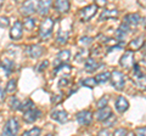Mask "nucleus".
<instances>
[{
    "label": "nucleus",
    "mask_w": 146,
    "mask_h": 136,
    "mask_svg": "<svg viewBox=\"0 0 146 136\" xmlns=\"http://www.w3.org/2000/svg\"><path fill=\"white\" fill-rule=\"evenodd\" d=\"M133 80L138 88L141 90H146V75L141 72L139 65L133 66Z\"/></svg>",
    "instance_id": "f257e3e1"
},
{
    "label": "nucleus",
    "mask_w": 146,
    "mask_h": 136,
    "mask_svg": "<svg viewBox=\"0 0 146 136\" xmlns=\"http://www.w3.org/2000/svg\"><path fill=\"white\" fill-rule=\"evenodd\" d=\"M110 79H111V83L113 85V88L118 91H121L124 88V84H125V77L124 74L122 73L119 71H113L111 73V77H110Z\"/></svg>",
    "instance_id": "f03ea898"
},
{
    "label": "nucleus",
    "mask_w": 146,
    "mask_h": 136,
    "mask_svg": "<svg viewBox=\"0 0 146 136\" xmlns=\"http://www.w3.org/2000/svg\"><path fill=\"white\" fill-rule=\"evenodd\" d=\"M54 26H55V21L52 18H44V21L42 22V24H40V29H39V35L40 38H48L50 34L52 33V29H54Z\"/></svg>",
    "instance_id": "7ed1b4c3"
},
{
    "label": "nucleus",
    "mask_w": 146,
    "mask_h": 136,
    "mask_svg": "<svg viewBox=\"0 0 146 136\" xmlns=\"http://www.w3.org/2000/svg\"><path fill=\"white\" fill-rule=\"evenodd\" d=\"M96 12H98V6L95 4H91V5L85 6L80 10V18L83 22H88L96 15Z\"/></svg>",
    "instance_id": "20e7f679"
},
{
    "label": "nucleus",
    "mask_w": 146,
    "mask_h": 136,
    "mask_svg": "<svg viewBox=\"0 0 146 136\" xmlns=\"http://www.w3.org/2000/svg\"><path fill=\"white\" fill-rule=\"evenodd\" d=\"M119 65L124 68V69H130V68L134 66V53H133V51L127 50L121 57Z\"/></svg>",
    "instance_id": "39448f33"
},
{
    "label": "nucleus",
    "mask_w": 146,
    "mask_h": 136,
    "mask_svg": "<svg viewBox=\"0 0 146 136\" xmlns=\"http://www.w3.org/2000/svg\"><path fill=\"white\" fill-rule=\"evenodd\" d=\"M141 21H143V18H141V16L139 13H128L124 18H123V24L131 28V27L139 26L141 23Z\"/></svg>",
    "instance_id": "423d86ee"
},
{
    "label": "nucleus",
    "mask_w": 146,
    "mask_h": 136,
    "mask_svg": "<svg viewBox=\"0 0 146 136\" xmlns=\"http://www.w3.org/2000/svg\"><path fill=\"white\" fill-rule=\"evenodd\" d=\"M76 118L80 125H89L93 121V113L90 111H80L77 113Z\"/></svg>",
    "instance_id": "0eeeda50"
},
{
    "label": "nucleus",
    "mask_w": 146,
    "mask_h": 136,
    "mask_svg": "<svg viewBox=\"0 0 146 136\" xmlns=\"http://www.w3.org/2000/svg\"><path fill=\"white\" fill-rule=\"evenodd\" d=\"M26 52L27 55L32 58H38L43 55L44 52V48L42 45H38V44H34V45H29V46L26 48Z\"/></svg>",
    "instance_id": "6e6552de"
},
{
    "label": "nucleus",
    "mask_w": 146,
    "mask_h": 136,
    "mask_svg": "<svg viewBox=\"0 0 146 136\" xmlns=\"http://www.w3.org/2000/svg\"><path fill=\"white\" fill-rule=\"evenodd\" d=\"M22 34H23V26H22V22L17 21L10 30V37L13 40H18L22 38Z\"/></svg>",
    "instance_id": "1a4fd4ad"
},
{
    "label": "nucleus",
    "mask_w": 146,
    "mask_h": 136,
    "mask_svg": "<svg viewBox=\"0 0 146 136\" xmlns=\"http://www.w3.org/2000/svg\"><path fill=\"white\" fill-rule=\"evenodd\" d=\"M40 114H42V113H40L39 110L32 108V110L23 113V119H25V121H27V123H34V121L40 117Z\"/></svg>",
    "instance_id": "9d476101"
},
{
    "label": "nucleus",
    "mask_w": 146,
    "mask_h": 136,
    "mask_svg": "<svg viewBox=\"0 0 146 136\" xmlns=\"http://www.w3.org/2000/svg\"><path fill=\"white\" fill-rule=\"evenodd\" d=\"M5 129L9 130L11 134L13 135H17L18 133V130H20V123H18V120L16 119V118H9L7 121H6V124H5Z\"/></svg>",
    "instance_id": "9b49d317"
},
{
    "label": "nucleus",
    "mask_w": 146,
    "mask_h": 136,
    "mask_svg": "<svg viewBox=\"0 0 146 136\" xmlns=\"http://www.w3.org/2000/svg\"><path fill=\"white\" fill-rule=\"evenodd\" d=\"M115 107L119 113H124L128 111V108H129V102H128V100L125 97L118 96L115 102Z\"/></svg>",
    "instance_id": "f8f14e48"
},
{
    "label": "nucleus",
    "mask_w": 146,
    "mask_h": 136,
    "mask_svg": "<svg viewBox=\"0 0 146 136\" xmlns=\"http://www.w3.org/2000/svg\"><path fill=\"white\" fill-rule=\"evenodd\" d=\"M51 119L57 121V123L65 124L68 120V114H67L66 111H55L51 113Z\"/></svg>",
    "instance_id": "ddd939ff"
},
{
    "label": "nucleus",
    "mask_w": 146,
    "mask_h": 136,
    "mask_svg": "<svg viewBox=\"0 0 146 136\" xmlns=\"http://www.w3.org/2000/svg\"><path fill=\"white\" fill-rule=\"evenodd\" d=\"M112 116H113L112 114V111H111V108H108V107L100 108V110L96 112V118H98L100 121H106Z\"/></svg>",
    "instance_id": "4468645a"
},
{
    "label": "nucleus",
    "mask_w": 146,
    "mask_h": 136,
    "mask_svg": "<svg viewBox=\"0 0 146 136\" xmlns=\"http://www.w3.org/2000/svg\"><path fill=\"white\" fill-rule=\"evenodd\" d=\"M101 66H102L101 63H99L95 58H86V61H85V71L88 73H93V72L99 69Z\"/></svg>",
    "instance_id": "2eb2a0df"
},
{
    "label": "nucleus",
    "mask_w": 146,
    "mask_h": 136,
    "mask_svg": "<svg viewBox=\"0 0 146 136\" xmlns=\"http://www.w3.org/2000/svg\"><path fill=\"white\" fill-rule=\"evenodd\" d=\"M35 9H36V6H35V4L33 1H27V3H25L23 5H22L21 12H22V15L29 17V15H32V13L35 11Z\"/></svg>",
    "instance_id": "dca6fc26"
},
{
    "label": "nucleus",
    "mask_w": 146,
    "mask_h": 136,
    "mask_svg": "<svg viewBox=\"0 0 146 136\" xmlns=\"http://www.w3.org/2000/svg\"><path fill=\"white\" fill-rule=\"evenodd\" d=\"M70 6H71L70 1H66V0H58V1H56L54 4V7L56 9L58 12H61V13L68 12V10H70Z\"/></svg>",
    "instance_id": "f3484780"
},
{
    "label": "nucleus",
    "mask_w": 146,
    "mask_h": 136,
    "mask_svg": "<svg viewBox=\"0 0 146 136\" xmlns=\"http://www.w3.org/2000/svg\"><path fill=\"white\" fill-rule=\"evenodd\" d=\"M144 43H145L144 35H140V37L133 39V40H131V42L129 43V49H130V51H131V50H134V51H136V50H140L141 48H143Z\"/></svg>",
    "instance_id": "a211bd4d"
},
{
    "label": "nucleus",
    "mask_w": 146,
    "mask_h": 136,
    "mask_svg": "<svg viewBox=\"0 0 146 136\" xmlns=\"http://www.w3.org/2000/svg\"><path fill=\"white\" fill-rule=\"evenodd\" d=\"M117 16H118V11L116 9H113V10H104L99 17V21H105V20H108V18H116Z\"/></svg>",
    "instance_id": "6ab92c4d"
},
{
    "label": "nucleus",
    "mask_w": 146,
    "mask_h": 136,
    "mask_svg": "<svg viewBox=\"0 0 146 136\" xmlns=\"http://www.w3.org/2000/svg\"><path fill=\"white\" fill-rule=\"evenodd\" d=\"M52 5V3L50 0H46V1H39L38 5H36V10L40 15H46L49 11V7Z\"/></svg>",
    "instance_id": "aec40b11"
},
{
    "label": "nucleus",
    "mask_w": 146,
    "mask_h": 136,
    "mask_svg": "<svg viewBox=\"0 0 146 136\" xmlns=\"http://www.w3.org/2000/svg\"><path fill=\"white\" fill-rule=\"evenodd\" d=\"M0 65H1L0 67L4 68V69H5L6 72H9V73H11V72L13 71V68H15V63H13V61L9 60V58H4Z\"/></svg>",
    "instance_id": "412c9836"
},
{
    "label": "nucleus",
    "mask_w": 146,
    "mask_h": 136,
    "mask_svg": "<svg viewBox=\"0 0 146 136\" xmlns=\"http://www.w3.org/2000/svg\"><path fill=\"white\" fill-rule=\"evenodd\" d=\"M110 77H111V73H110V72H104V73L98 74L94 79L96 81V84H104L110 79Z\"/></svg>",
    "instance_id": "4be33fe9"
},
{
    "label": "nucleus",
    "mask_w": 146,
    "mask_h": 136,
    "mask_svg": "<svg viewBox=\"0 0 146 136\" xmlns=\"http://www.w3.org/2000/svg\"><path fill=\"white\" fill-rule=\"evenodd\" d=\"M32 108H34V103H33V101H32L31 98H27V100H25V102H21L20 111H22L23 113L32 110Z\"/></svg>",
    "instance_id": "5701e85b"
},
{
    "label": "nucleus",
    "mask_w": 146,
    "mask_h": 136,
    "mask_svg": "<svg viewBox=\"0 0 146 136\" xmlns=\"http://www.w3.org/2000/svg\"><path fill=\"white\" fill-rule=\"evenodd\" d=\"M70 57H71L70 50H61V51L58 52V55H57V60L60 61L61 63H65V62H67L68 60H70Z\"/></svg>",
    "instance_id": "b1692460"
},
{
    "label": "nucleus",
    "mask_w": 146,
    "mask_h": 136,
    "mask_svg": "<svg viewBox=\"0 0 146 136\" xmlns=\"http://www.w3.org/2000/svg\"><path fill=\"white\" fill-rule=\"evenodd\" d=\"M22 26H25V28L27 30H32V29H34V27H35V18H33V17H26L25 21H23V23H22Z\"/></svg>",
    "instance_id": "393cba45"
},
{
    "label": "nucleus",
    "mask_w": 146,
    "mask_h": 136,
    "mask_svg": "<svg viewBox=\"0 0 146 136\" xmlns=\"http://www.w3.org/2000/svg\"><path fill=\"white\" fill-rule=\"evenodd\" d=\"M72 69V67L70 65H66V63H61V65H58L56 68H55L54 71V75H56L58 72H66V73H70Z\"/></svg>",
    "instance_id": "a878e982"
},
{
    "label": "nucleus",
    "mask_w": 146,
    "mask_h": 136,
    "mask_svg": "<svg viewBox=\"0 0 146 136\" xmlns=\"http://www.w3.org/2000/svg\"><path fill=\"white\" fill-rule=\"evenodd\" d=\"M17 86V80L16 79H10L7 81V85H6V92L7 94H13L16 90Z\"/></svg>",
    "instance_id": "bb28decb"
},
{
    "label": "nucleus",
    "mask_w": 146,
    "mask_h": 136,
    "mask_svg": "<svg viewBox=\"0 0 146 136\" xmlns=\"http://www.w3.org/2000/svg\"><path fill=\"white\" fill-rule=\"evenodd\" d=\"M80 84L83 85V86H86V88H89V89H93L95 88V85H96V81H95L94 78H85L80 81Z\"/></svg>",
    "instance_id": "cd10ccee"
},
{
    "label": "nucleus",
    "mask_w": 146,
    "mask_h": 136,
    "mask_svg": "<svg viewBox=\"0 0 146 136\" xmlns=\"http://www.w3.org/2000/svg\"><path fill=\"white\" fill-rule=\"evenodd\" d=\"M9 105H10V108H11V110H20L21 102H20V100H18L17 97L12 96V97H10V101H9Z\"/></svg>",
    "instance_id": "c85d7f7f"
},
{
    "label": "nucleus",
    "mask_w": 146,
    "mask_h": 136,
    "mask_svg": "<svg viewBox=\"0 0 146 136\" xmlns=\"http://www.w3.org/2000/svg\"><path fill=\"white\" fill-rule=\"evenodd\" d=\"M67 40H68V33H67V32H63V30L58 32L57 43H58V44H66Z\"/></svg>",
    "instance_id": "c756f323"
},
{
    "label": "nucleus",
    "mask_w": 146,
    "mask_h": 136,
    "mask_svg": "<svg viewBox=\"0 0 146 136\" xmlns=\"http://www.w3.org/2000/svg\"><path fill=\"white\" fill-rule=\"evenodd\" d=\"M40 133H42V129L40 128H33V129H31L28 131H25L23 134H22V136H39Z\"/></svg>",
    "instance_id": "7c9ffc66"
},
{
    "label": "nucleus",
    "mask_w": 146,
    "mask_h": 136,
    "mask_svg": "<svg viewBox=\"0 0 146 136\" xmlns=\"http://www.w3.org/2000/svg\"><path fill=\"white\" fill-rule=\"evenodd\" d=\"M88 55H89V52L86 51V50H80V51L76 55V61L77 62H80V61H83V60H86Z\"/></svg>",
    "instance_id": "2f4dec72"
},
{
    "label": "nucleus",
    "mask_w": 146,
    "mask_h": 136,
    "mask_svg": "<svg viewBox=\"0 0 146 136\" xmlns=\"http://www.w3.org/2000/svg\"><path fill=\"white\" fill-rule=\"evenodd\" d=\"M107 102H108V98H107V96H104V97H101L98 101V103H96V106H98V108L100 110V108H104V107H107Z\"/></svg>",
    "instance_id": "473e14b6"
},
{
    "label": "nucleus",
    "mask_w": 146,
    "mask_h": 136,
    "mask_svg": "<svg viewBox=\"0 0 146 136\" xmlns=\"http://www.w3.org/2000/svg\"><path fill=\"white\" fill-rule=\"evenodd\" d=\"M10 24V20L5 16H0V28H6Z\"/></svg>",
    "instance_id": "72a5a7b5"
},
{
    "label": "nucleus",
    "mask_w": 146,
    "mask_h": 136,
    "mask_svg": "<svg viewBox=\"0 0 146 136\" xmlns=\"http://www.w3.org/2000/svg\"><path fill=\"white\" fill-rule=\"evenodd\" d=\"M91 43H93V38H91V37H82L80 40H79V44L84 45V46H86V45H90Z\"/></svg>",
    "instance_id": "f704fd0d"
},
{
    "label": "nucleus",
    "mask_w": 146,
    "mask_h": 136,
    "mask_svg": "<svg viewBox=\"0 0 146 136\" xmlns=\"http://www.w3.org/2000/svg\"><path fill=\"white\" fill-rule=\"evenodd\" d=\"M68 84H70V79H68L67 77H62V78L58 80V88H66Z\"/></svg>",
    "instance_id": "c9c22d12"
},
{
    "label": "nucleus",
    "mask_w": 146,
    "mask_h": 136,
    "mask_svg": "<svg viewBox=\"0 0 146 136\" xmlns=\"http://www.w3.org/2000/svg\"><path fill=\"white\" fill-rule=\"evenodd\" d=\"M62 98H63V96H62L61 94L54 95V96L51 97V103H52V105H57V103H60L62 101Z\"/></svg>",
    "instance_id": "e433bc0d"
},
{
    "label": "nucleus",
    "mask_w": 146,
    "mask_h": 136,
    "mask_svg": "<svg viewBox=\"0 0 146 136\" xmlns=\"http://www.w3.org/2000/svg\"><path fill=\"white\" fill-rule=\"evenodd\" d=\"M128 134V130L124 129V128H119V129H117L115 133H113V136H127Z\"/></svg>",
    "instance_id": "4c0bfd02"
},
{
    "label": "nucleus",
    "mask_w": 146,
    "mask_h": 136,
    "mask_svg": "<svg viewBox=\"0 0 146 136\" xmlns=\"http://www.w3.org/2000/svg\"><path fill=\"white\" fill-rule=\"evenodd\" d=\"M48 66H49V61L45 60V61H43V62H40V65L38 66V68H36V69H38V72H43Z\"/></svg>",
    "instance_id": "58836bf2"
},
{
    "label": "nucleus",
    "mask_w": 146,
    "mask_h": 136,
    "mask_svg": "<svg viewBox=\"0 0 146 136\" xmlns=\"http://www.w3.org/2000/svg\"><path fill=\"white\" fill-rule=\"evenodd\" d=\"M136 135L138 136H146V126L136 129Z\"/></svg>",
    "instance_id": "ea45409f"
},
{
    "label": "nucleus",
    "mask_w": 146,
    "mask_h": 136,
    "mask_svg": "<svg viewBox=\"0 0 146 136\" xmlns=\"http://www.w3.org/2000/svg\"><path fill=\"white\" fill-rule=\"evenodd\" d=\"M98 136H111V133H110V131H108L107 129H104V130L100 131Z\"/></svg>",
    "instance_id": "a19ab883"
},
{
    "label": "nucleus",
    "mask_w": 146,
    "mask_h": 136,
    "mask_svg": "<svg viewBox=\"0 0 146 136\" xmlns=\"http://www.w3.org/2000/svg\"><path fill=\"white\" fill-rule=\"evenodd\" d=\"M140 65L146 68V52L144 53V56L141 57V60H140Z\"/></svg>",
    "instance_id": "79ce46f5"
},
{
    "label": "nucleus",
    "mask_w": 146,
    "mask_h": 136,
    "mask_svg": "<svg viewBox=\"0 0 146 136\" xmlns=\"http://www.w3.org/2000/svg\"><path fill=\"white\" fill-rule=\"evenodd\" d=\"M1 136H15L13 134H11L9 130H6L5 128H4V130H3V133H1Z\"/></svg>",
    "instance_id": "37998d69"
},
{
    "label": "nucleus",
    "mask_w": 146,
    "mask_h": 136,
    "mask_svg": "<svg viewBox=\"0 0 146 136\" xmlns=\"http://www.w3.org/2000/svg\"><path fill=\"white\" fill-rule=\"evenodd\" d=\"M106 4H107V3L105 1V0H102V1H101V0H98V3L95 4V5H96V6H105Z\"/></svg>",
    "instance_id": "c03bdc74"
},
{
    "label": "nucleus",
    "mask_w": 146,
    "mask_h": 136,
    "mask_svg": "<svg viewBox=\"0 0 146 136\" xmlns=\"http://www.w3.org/2000/svg\"><path fill=\"white\" fill-rule=\"evenodd\" d=\"M4 101V90L0 88V103H1Z\"/></svg>",
    "instance_id": "a18cd8bd"
},
{
    "label": "nucleus",
    "mask_w": 146,
    "mask_h": 136,
    "mask_svg": "<svg viewBox=\"0 0 146 136\" xmlns=\"http://www.w3.org/2000/svg\"><path fill=\"white\" fill-rule=\"evenodd\" d=\"M127 136H135V134H134V133H128Z\"/></svg>",
    "instance_id": "49530a36"
},
{
    "label": "nucleus",
    "mask_w": 146,
    "mask_h": 136,
    "mask_svg": "<svg viewBox=\"0 0 146 136\" xmlns=\"http://www.w3.org/2000/svg\"><path fill=\"white\" fill-rule=\"evenodd\" d=\"M1 5H3V3H1V1H0V7H1Z\"/></svg>",
    "instance_id": "de8ad7c7"
},
{
    "label": "nucleus",
    "mask_w": 146,
    "mask_h": 136,
    "mask_svg": "<svg viewBox=\"0 0 146 136\" xmlns=\"http://www.w3.org/2000/svg\"><path fill=\"white\" fill-rule=\"evenodd\" d=\"M46 136H52V135H51V134H48V135H46Z\"/></svg>",
    "instance_id": "09e8293b"
}]
</instances>
